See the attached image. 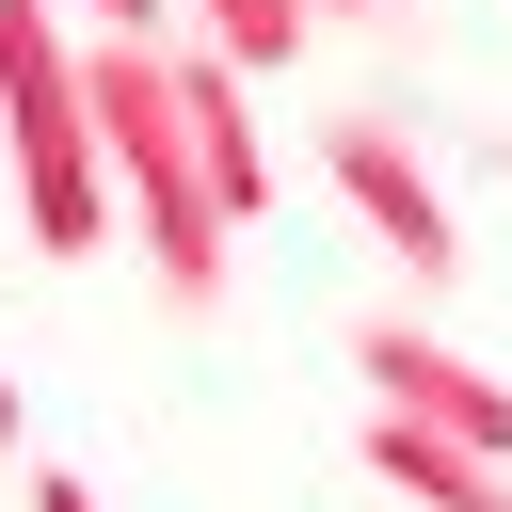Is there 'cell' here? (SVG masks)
<instances>
[{"label":"cell","instance_id":"6da1fadb","mask_svg":"<svg viewBox=\"0 0 512 512\" xmlns=\"http://www.w3.org/2000/svg\"><path fill=\"white\" fill-rule=\"evenodd\" d=\"M80 112H96V160H112L128 224H144L160 304H176V320H208V304H224L240 224L208 208V160H192V112H176V48H96V32H80Z\"/></svg>","mask_w":512,"mask_h":512},{"label":"cell","instance_id":"7a4b0ae2","mask_svg":"<svg viewBox=\"0 0 512 512\" xmlns=\"http://www.w3.org/2000/svg\"><path fill=\"white\" fill-rule=\"evenodd\" d=\"M0 144H16L32 256H96L112 240V160H96V112H80V32L48 0H0Z\"/></svg>","mask_w":512,"mask_h":512},{"label":"cell","instance_id":"3957f363","mask_svg":"<svg viewBox=\"0 0 512 512\" xmlns=\"http://www.w3.org/2000/svg\"><path fill=\"white\" fill-rule=\"evenodd\" d=\"M320 176L352 192V224H368L416 288L464 272V208H448V176L416 160V128H384V112H320Z\"/></svg>","mask_w":512,"mask_h":512},{"label":"cell","instance_id":"277c9868","mask_svg":"<svg viewBox=\"0 0 512 512\" xmlns=\"http://www.w3.org/2000/svg\"><path fill=\"white\" fill-rule=\"evenodd\" d=\"M352 368H368V416H400V432H448V448L512 464V384H496L480 352H448L432 320H368V336H352Z\"/></svg>","mask_w":512,"mask_h":512},{"label":"cell","instance_id":"5b68a950","mask_svg":"<svg viewBox=\"0 0 512 512\" xmlns=\"http://www.w3.org/2000/svg\"><path fill=\"white\" fill-rule=\"evenodd\" d=\"M176 112H192V160H208V208L224 224H272V144H256V80L176 48Z\"/></svg>","mask_w":512,"mask_h":512},{"label":"cell","instance_id":"8992f818","mask_svg":"<svg viewBox=\"0 0 512 512\" xmlns=\"http://www.w3.org/2000/svg\"><path fill=\"white\" fill-rule=\"evenodd\" d=\"M352 448H368V480H384V496H416V512H512V464H480V448H448V432L368 416Z\"/></svg>","mask_w":512,"mask_h":512},{"label":"cell","instance_id":"52a82bcc","mask_svg":"<svg viewBox=\"0 0 512 512\" xmlns=\"http://www.w3.org/2000/svg\"><path fill=\"white\" fill-rule=\"evenodd\" d=\"M176 16H192V48H208V64H240V80H288V64H304V32H320L304 0H176Z\"/></svg>","mask_w":512,"mask_h":512},{"label":"cell","instance_id":"ba28073f","mask_svg":"<svg viewBox=\"0 0 512 512\" xmlns=\"http://www.w3.org/2000/svg\"><path fill=\"white\" fill-rule=\"evenodd\" d=\"M48 16H80L96 48H176V0H48Z\"/></svg>","mask_w":512,"mask_h":512},{"label":"cell","instance_id":"9c48e42d","mask_svg":"<svg viewBox=\"0 0 512 512\" xmlns=\"http://www.w3.org/2000/svg\"><path fill=\"white\" fill-rule=\"evenodd\" d=\"M320 32H384V48H416V0H304Z\"/></svg>","mask_w":512,"mask_h":512},{"label":"cell","instance_id":"30bf717a","mask_svg":"<svg viewBox=\"0 0 512 512\" xmlns=\"http://www.w3.org/2000/svg\"><path fill=\"white\" fill-rule=\"evenodd\" d=\"M32 512H96V480H64V464H48V480H32Z\"/></svg>","mask_w":512,"mask_h":512}]
</instances>
